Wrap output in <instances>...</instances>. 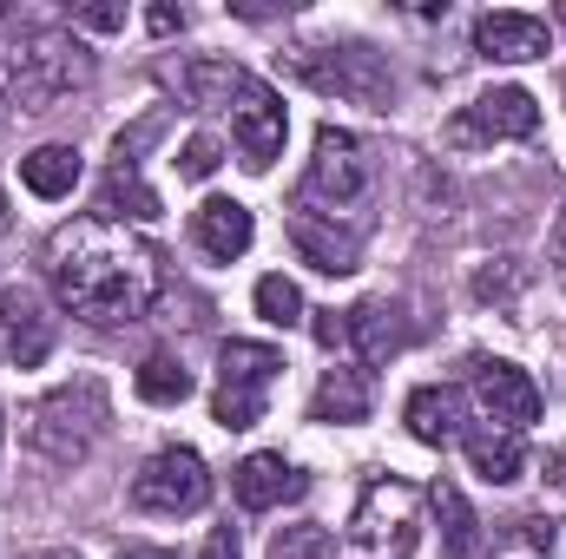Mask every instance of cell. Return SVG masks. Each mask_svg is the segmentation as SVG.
I'll return each instance as SVG.
<instances>
[{
	"label": "cell",
	"mask_w": 566,
	"mask_h": 559,
	"mask_svg": "<svg viewBox=\"0 0 566 559\" xmlns=\"http://www.w3.org/2000/svg\"><path fill=\"white\" fill-rule=\"evenodd\" d=\"M40 271L53 283L60 309H73L93 329L139 323L145 309L165 296V251L145 231H126L113 218L60 224L46 238V251H40Z\"/></svg>",
	"instance_id": "1"
},
{
	"label": "cell",
	"mask_w": 566,
	"mask_h": 559,
	"mask_svg": "<svg viewBox=\"0 0 566 559\" xmlns=\"http://www.w3.org/2000/svg\"><path fill=\"white\" fill-rule=\"evenodd\" d=\"M185 93H191L205 113H224V119H231V139H238V151H244L251 171H271V158L283 151L290 119H283V99L258 80V73H244V66H231V60H191V66H185Z\"/></svg>",
	"instance_id": "2"
},
{
	"label": "cell",
	"mask_w": 566,
	"mask_h": 559,
	"mask_svg": "<svg viewBox=\"0 0 566 559\" xmlns=\"http://www.w3.org/2000/svg\"><path fill=\"white\" fill-rule=\"evenodd\" d=\"M106 389L99 382H66V389H53V395H40L33 402V415H27V447L40 454V461H53V467H80L93 447H99V434H106Z\"/></svg>",
	"instance_id": "3"
},
{
	"label": "cell",
	"mask_w": 566,
	"mask_h": 559,
	"mask_svg": "<svg viewBox=\"0 0 566 559\" xmlns=\"http://www.w3.org/2000/svg\"><path fill=\"white\" fill-rule=\"evenodd\" d=\"M369 184H376L369 145L356 139V133H343V126H323V133H316V158H310V171H303V184H296V211L336 224L343 211H356V204L369 198Z\"/></svg>",
	"instance_id": "4"
},
{
	"label": "cell",
	"mask_w": 566,
	"mask_h": 559,
	"mask_svg": "<svg viewBox=\"0 0 566 559\" xmlns=\"http://www.w3.org/2000/svg\"><path fill=\"white\" fill-rule=\"evenodd\" d=\"M422 540V487L409 481H369V494L349 514L343 559H409Z\"/></svg>",
	"instance_id": "5"
},
{
	"label": "cell",
	"mask_w": 566,
	"mask_h": 559,
	"mask_svg": "<svg viewBox=\"0 0 566 559\" xmlns=\"http://www.w3.org/2000/svg\"><path fill=\"white\" fill-rule=\"evenodd\" d=\"M86 80H93V53L73 33H33V40H20V53L7 66V86H13L20 113H53Z\"/></svg>",
	"instance_id": "6"
},
{
	"label": "cell",
	"mask_w": 566,
	"mask_h": 559,
	"mask_svg": "<svg viewBox=\"0 0 566 559\" xmlns=\"http://www.w3.org/2000/svg\"><path fill=\"white\" fill-rule=\"evenodd\" d=\"M277 376H283V356L271 342H224L218 349V395H211L218 428H258Z\"/></svg>",
	"instance_id": "7"
},
{
	"label": "cell",
	"mask_w": 566,
	"mask_h": 559,
	"mask_svg": "<svg viewBox=\"0 0 566 559\" xmlns=\"http://www.w3.org/2000/svg\"><path fill=\"white\" fill-rule=\"evenodd\" d=\"M211 500V467L198 447H165L133 474V507L139 514H198Z\"/></svg>",
	"instance_id": "8"
},
{
	"label": "cell",
	"mask_w": 566,
	"mask_h": 559,
	"mask_svg": "<svg viewBox=\"0 0 566 559\" xmlns=\"http://www.w3.org/2000/svg\"><path fill=\"white\" fill-rule=\"evenodd\" d=\"M541 133V106H534V93H521V86H494V93H481L454 126H448V145H501V139H534Z\"/></svg>",
	"instance_id": "9"
},
{
	"label": "cell",
	"mask_w": 566,
	"mask_h": 559,
	"mask_svg": "<svg viewBox=\"0 0 566 559\" xmlns=\"http://www.w3.org/2000/svg\"><path fill=\"white\" fill-rule=\"evenodd\" d=\"M474 409H481V421H494L507 434H527L541 421V389L514 362H474Z\"/></svg>",
	"instance_id": "10"
},
{
	"label": "cell",
	"mask_w": 566,
	"mask_h": 559,
	"mask_svg": "<svg viewBox=\"0 0 566 559\" xmlns=\"http://www.w3.org/2000/svg\"><path fill=\"white\" fill-rule=\"evenodd\" d=\"M296 73L316 86V93H343V99H363L376 106L389 93V73L369 46H343V53H296Z\"/></svg>",
	"instance_id": "11"
},
{
	"label": "cell",
	"mask_w": 566,
	"mask_h": 559,
	"mask_svg": "<svg viewBox=\"0 0 566 559\" xmlns=\"http://www.w3.org/2000/svg\"><path fill=\"white\" fill-rule=\"evenodd\" d=\"M0 349H7V362H20V369H33V362H46V349H53V316L40 309V296L33 289H0Z\"/></svg>",
	"instance_id": "12"
},
{
	"label": "cell",
	"mask_w": 566,
	"mask_h": 559,
	"mask_svg": "<svg viewBox=\"0 0 566 559\" xmlns=\"http://www.w3.org/2000/svg\"><path fill=\"white\" fill-rule=\"evenodd\" d=\"M231 487H238V507H244V514H271L283 500H303L310 481H303L283 454H251V461L231 474Z\"/></svg>",
	"instance_id": "13"
},
{
	"label": "cell",
	"mask_w": 566,
	"mask_h": 559,
	"mask_svg": "<svg viewBox=\"0 0 566 559\" xmlns=\"http://www.w3.org/2000/svg\"><path fill=\"white\" fill-rule=\"evenodd\" d=\"M474 46H481L488 60H507V66L541 60V53H547V20H541V13H481V20H474Z\"/></svg>",
	"instance_id": "14"
},
{
	"label": "cell",
	"mask_w": 566,
	"mask_h": 559,
	"mask_svg": "<svg viewBox=\"0 0 566 559\" xmlns=\"http://www.w3.org/2000/svg\"><path fill=\"white\" fill-rule=\"evenodd\" d=\"M191 238H198V251H205V257L231 264V257H244V251H251L258 224H251V211H244L238 198H205V204H198V218H191Z\"/></svg>",
	"instance_id": "15"
},
{
	"label": "cell",
	"mask_w": 566,
	"mask_h": 559,
	"mask_svg": "<svg viewBox=\"0 0 566 559\" xmlns=\"http://www.w3.org/2000/svg\"><path fill=\"white\" fill-rule=\"evenodd\" d=\"M369 402H376L369 362H336V369H323L310 415H316V421H363V415H369Z\"/></svg>",
	"instance_id": "16"
},
{
	"label": "cell",
	"mask_w": 566,
	"mask_h": 559,
	"mask_svg": "<svg viewBox=\"0 0 566 559\" xmlns=\"http://www.w3.org/2000/svg\"><path fill=\"white\" fill-rule=\"evenodd\" d=\"M290 244H296V251H303V264H310V271H323V277H349V271H356V238H349V231H336V224H323V218L290 211Z\"/></svg>",
	"instance_id": "17"
},
{
	"label": "cell",
	"mask_w": 566,
	"mask_h": 559,
	"mask_svg": "<svg viewBox=\"0 0 566 559\" xmlns=\"http://www.w3.org/2000/svg\"><path fill=\"white\" fill-rule=\"evenodd\" d=\"M343 329H349V342L363 349V362H382L389 349H402V342H409L402 303H389V296H376V303H356V309H343Z\"/></svg>",
	"instance_id": "18"
},
{
	"label": "cell",
	"mask_w": 566,
	"mask_h": 559,
	"mask_svg": "<svg viewBox=\"0 0 566 559\" xmlns=\"http://www.w3.org/2000/svg\"><path fill=\"white\" fill-rule=\"evenodd\" d=\"M402 415H409V434H416L422 447H448V441H461V395H454V389H434V382H428V389L409 395Z\"/></svg>",
	"instance_id": "19"
},
{
	"label": "cell",
	"mask_w": 566,
	"mask_h": 559,
	"mask_svg": "<svg viewBox=\"0 0 566 559\" xmlns=\"http://www.w3.org/2000/svg\"><path fill=\"white\" fill-rule=\"evenodd\" d=\"M20 184H27L33 198H73V184H80V151H73V145H33V151L20 158Z\"/></svg>",
	"instance_id": "20"
},
{
	"label": "cell",
	"mask_w": 566,
	"mask_h": 559,
	"mask_svg": "<svg viewBox=\"0 0 566 559\" xmlns=\"http://www.w3.org/2000/svg\"><path fill=\"white\" fill-rule=\"evenodd\" d=\"M468 461H474V474L494 481V487H507V481L527 474V447H521V434H507V428H474V434H468Z\"/></svg>",
	"instance_id": "21"
},
{
	"label": "cell",
	"mask_w": 566,
	"mask_h": 559,
	"mask_svg": "<svg viewBox=\"0 0 566 559\" xmlns=\"http://www.w3.org/2000/svg\"><path fill=\"white\" fill-rule=\"evenodd\" d=\"M185 395H191L185 362H178V356H145L139 362V402H151V409H178Z\"/></svg>",
	"instance_id": "22"
},
{
	"label": "cell",
	"mask_w": 566,
	"mask_h": 559,
	"mask_svg": "<svg viewBox=\"0 0 566 559\" xmlns=\"http://www.w3.org/2000/svg\"><path fill=\"white\" fill-rule=\"evenodd\" d=\"M434 514H441V559H474V514H468V500H461V487H434Z\"/></svg>",
	"instance_id": "23"
},
{
	"label": "cell",
	"mask_w": 566,
	"mask_h": 559,
	"mask_svg": "<svg viewBox=\"0 0 566 559\" xmlns=\"http://www.w3.org/2000/svg\"><path fill=\"white\" fill-rule=\"evenodd\" d=\"M481 559H554V527L547 520H507Z\"/></svg>",
	"instance_id": "24"
},
{
	"label": "cell",
	"mask_w": 566,
	"mask_h": 559,
	"mask_svg": "<svg viewBox=\"0 0 566 559\" xmlns=\"http://www.w3.org/2000/svg\"><path fill=\"white\" fill-rule=\"evenodd\" d=\"M99 211H126V218H151L158 211V198L145 191L139 178H133V165H113V178L99 184Z\"/></svg>",
	"instance_id": "25"
},
{
	"label": "cell",
	"mask_w": 566,
	"mask_h": 559,
	"mask_svg": "<svg viewBox=\"0 0 566 559\" xmlns=\"http://www.w3.org/2000/svg\"><path fill=\"white\" fill-rule=\"evenodd\" d=\"M258 316H264V323H277V329H290V323L303 316L296 283H290V277H264V283H258Z\"/></svg>",
	"instance_id": "26"
},
{
	"label": "cell",
	"mask_w": 566,
	"mask_h": 559,
	"mask_svg": "<svg viewBox=\"0 0 566 559\" xmlns=\"http://www.w3.org/2000/svg\"><path fill=\"white\" fill-rule=\"evenodd\" d=\"M271 559H336V540L323 527H283L271 540Z\"/></svg>",
	"instance_id": "27"
},
{
	"label": "cell",
	"mask_w": 566,
	"mask_h": 559,
	"mask_svg": "<svg viewBox=\"0 0 566 559\" xmlns=\"http://www.w3.org/2000/svg\"><path fill=\"white\" fill-rule=\"evenodd\" d=\"M218 165H224V151H218V139H205V133L185 139V151H178V171H185V178H211Z\"/></svg>",
	"instance_id": "28"
},
{
	"label": "cell",
	"mask_w": 566,
	"mask_h": 559,
	"mask_svg": "<svg viewBox=\"0 0 566 559\" xmlns=\"http://www.w3.org/2000/svg\"><path fill=\"white\" fill-rule=\"evenodd\" d=\"M73 20H80V27H93V33H119V27H126V7L93 0V7H73Z\"/></svg>",
	"instance_id": "29"
},
{
	"label": "cell",
	"mask_w": 566,
	"mask_h": 559,
	"mask_svg": "<svg viewBox=\"0 0 566 559\" xmlns=\"http://www.w3.org/2000/svg\"><path fill=\"white\" fill-rule=\"evenodd\" d=\"M316 342H323V349L349 342V329H343V316H336V309H316Z\"/></svg>",
	"instance_id": "30"
},
{
	"label": "cell",
	"mask_w": 566,
	"mask_h": 559,
	"mask_svg": "<svg viewBox=\"0 0 566 559\" xmlns=\"http://www.w3.org/2000/svg\"><path fill=\"white\" fill-rule=\"evenodd\" d=\"M198 559H238V534H231V527H211V540H205Z\"/></svg>",
	"instance_id": "31"
},
{
	"label": "cell",
	"mask_w": 566,
	"mask_h": 559,
	"mask_svg": "<svg viewBox=\"0 0 566 559\" xmlns=\"http://www.w3.org/2000/svg\"><path fill=\"white\" fill-rule=\"evenodd\" d=\"M145 20H151V33H178V27H185V13H178V7H151Z\"/></svg>",
	"instance_id": "32"
},
{
	"label": "cell",
	"mask_w": 566,
	"mask_h": 559,
	"mask_svg": "<svg viewBox=\"0 0 566 559\" xmlns=\"http://www.w3.org/2000/svg\"><path fill=\"white\" fill-rule=\"evenodd\" d=\"M547 251H554V264H566V211L554 218V238H547Z\"/></svg>",
	"instance_id": "33"
},
{
	"label": "cell",
	"mask_w": 566,
	"mask_h": 559,
	"mask_svg": "<svg viewBox=\"0 0 566 559\" xmlns=\"http://www.w3.org/2000/svg\"><path fill=\"white\" fill-rule=\"evenodd\" d=\"M119 559H171V553H151V547H126Z\"/></svg>",
	"instance_id": "34"
},
{
	"label": "cell",
	"mask_w": 566,
	"mask_h": 559,
	"mask_svg": "<svg viewBox=\"0 0 566 559\" xmlns=\"http://www.w3.org/2000/svg\"><path fill=\"white\" fill-rule=\"evenodd\" d=\"M554 487L566 494V454H554Z\"/></svg>",
	"instance_id": "35"
},
{
	"label": "cell",
	"mask_w": 566,
	"mask_h": 559,
	"mask_svg": "<svg viewBox=\"0 0 566 559\" xmlns=\"http://www.w3.org/2000/svg\"><path fill=\"white\" fill-rule=\"evenodd\" d=\"M20 559H73V553H20Z\"/></svg>",
	"instance_id": "36"
},
{
	"label": "cell",
	"mask_w": 566,
	"mask_h": 559,
	"mask_svg": "<svg viewBox=\"0 0 566 559\" xmlns=\"http://www.w3.org/2000/svg\"><path fill=\"white\" fill-rule=\"evenodd\" d=\"M0 441H7V421H0Z\"/></svg>",
	"instance_id": "37"
},
{
	"label": "cell",
	"mask_w": 566,
	"mask_h": 559,
	"mask_svg": "<svg viewBox=\"0 0 566 559\" xmlns=\"http://www.w3.org/2000/svg\"><path fill=\"white\" fill-rule=\"evenodd\" d=\"M0 224H7V211H0Z\"/></svg>",
	"instance_id": "38"
},
{
	"label": "cell",
	"mask_w": 566,
	"mask_h": 559,
	"mask_svg": "<svg viewBox=\"0 0 566 559\" xmlns=\"http://www.w3.org/2000/svg\"><path fill=\"white\" fill-rule=\"evenodd\" d=\"M560 20H566V13H560Z\"/></svg>",
	"instance_id": "39"
}]
</instances>
